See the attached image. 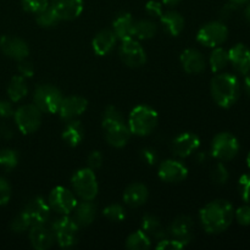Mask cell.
Returning <instances> with one entry per match:
<instances>
[{
	"instance_id": "obj_41",
	"label": "cell",
	"mask_w": 250,
	"mask_h": 250,
	"mask_svg": "<svg viewBox=\"0 0 250 250\" xmlns=\"http://www.w3.org/2000/svg\"><path fill=\"white\" fill-rule=\"evenodd\" d=\"M10 227H11V231L14 232V233H23L27 229H31V225H29L28 220L24 217V215L22 214V212H20L17 216L14 217Z\"/></svg>"
},
{
	"instance_id": "obj_34",
	"label": "cell",
	"mask_w": 250,
	"mask_h": 250,
	"mask_svg": "<svg viewBox=\"0 0 250 250\" xmlns=\"http://www.w3.org/2000/svg\"><path fill=\"white\" fill-rule=\"evenodd\" d=\"M60 17L58 16L55 11L53 10V7L49 5L46 9H44L43 11L38 12L36 15V22L43 28H51V27H55L56 24L60 22Z\"/></svg>"
},
{
	"instance_id": "obj_24",
	"label": "cell",
	"mask_w": 250,
	"mask_h": 250,
	"mask_svg": "<svg viewBox=\"0 0 250 250\" xmlns=\"http://www.w3.org/2000/svg\"><path fill=\"white\" fill-rule=\"evenodd\" d=\"M104 131L106 142L109 143V146H114V148H124L128 143L132 134L131 131H129L128 125L126 122L107 127Z\"/></svg>"
},
{
	"instance_id": "obj_21",
	"label": "cell",
	"mask_w": 250,
	"mask_h": 250,
	"mask_svg": "<svg viewBox=\"0 0 250 250\" xmlns=\"http://www.w3.org/2000/svg\"><path fill=\"white\" fill-rule=\"evenodd\" d=\"M117 42V37L115 36L111 29H103L99 33L95 34L92 41L93 51L98 56H105L112 51Z\"/></svg>"
},
{
	"instance_id": "obj_10",
	"label": "cell",
	"mask_w": 250,
	"mask_h": 250,
	"mask_svg": "<svg viewBox=\"0 0 250 250\" xmlns=\"http://www.w3.org/2000/svg\"><path fill=\"white\" fill-rule=\"evenodd\" d=\"M77 203L75 193L61 186L54 188L48 198V204L50 209L60 215L72 214Z\"/></svg>"
},
{
	"instance_id": "obj_42",
	"label": "cell",
	"mask_w": 250,
	"mask_h": 250,
	"mask_svg": "<svg viewBox=\"0 0 250 250\" xmlns=\"http://www.w3.org/2000/svg\"><path fill=\"white\" fill-rule=\"evenodd\" d=\"M238 188L242 199L250 204V175H243L239 178Z\"/></svg>"
},
{
	"instance_id": "obj_13",
	"label": "cell",
	"mask_w": 250,
	"mask_h": 250,
	"mask_svg": "<svg viewBox=\"0 0 250 250\" xmlns=\"http://www.w3.org/2000/svg\"><path fill=\"white\" fill-rule=\"evenodd\" d=\"M159 178L167 183H178L188 177V168L183 163L173 159L163 161L159 165Z\"/></svg>"
},
{
	"instance_id": "obj_31",
	"label": "cell",
	"mask_w": 250,
	"mask_h": 250,
	"mask_svg": "<svg viewBox=\"0 0 250 250\" xmlns=\"http://www.w3.org/2000/svg\"><path fill=\"white\" fill-rule=\"evenodd\" d=\"M150 247V237L143 229H138V231L131 233L126 241V248L129 250H146Z\"/></svg>"
},
{
	"instance_id": "obj_23",
	"label": "cell",
	"mask_w": 250,
	"mask_h": 250,
	"mask_svg": "<svg viewBox=\"0 0 250 250\" xmlns=\"http://www.w3.org/2000/svg\"><path fill=\"white\" fill-rule=\"evenodd\" d=\"M193 226H194L193 220L187 215H182V216H178L173 220L168 231H170V234L173 238L188 244L192 241Z\"/></svg>"
},
{
	"instance_id": "obj_16",
	"label": "cell",
	"mask_w": 250,
	"mask_h": 250,
	"mask_svg": "<svg viewBox=\"0 0 250 250\" xmlns=\"http://www.w3.org/2000/svg\"><path fill=\"white\" fill-rule=\"evenodd\" d=\"M200 138L192 132H185L172 141V151L177 158L185 159L199 149Z\"/></svg>"
},
{
	"instance_id": "obj_5",
	"label": "cell",
	"mask_w": 250,
	"mask_h": 250,
	"mask_svg": "<svg viewBox=\"0 0 250 250\" xmlns=\"http://www.w3.org/2000/svg\"><path fill=\"white\" fill-rule=\"evenodd\" d=\"M78 226L70 215H61L51 225L54 238L61 248H70L77 242Z\"/></svg>"
},
{
	"instance_id": "obj_25",
	"label": "cell",
	"mask_w": 250,
	"mask_h": 250,
	"mask_svg": "<svg viewBox=\"0 0 250 250\" xmlns=\"http://www.w3.org/2000/svg\"><path fill=\"white\" fill-rule=\"evenodd\" d=\"M134 23L136 21L131 14L122 12L112 22V31L117 39H120L121 42L134 38Z\"/></svg>"
},
{
	"instance_id": "obj_39",
	"label": "cell",
	"mask_w": 250,
	"mask_h": 250,
	"mask_svg": "<svg viewBox=\"0 0 250 250\" xmlns=\"http://www.w3.org/2000/svg\"><path fill=\"white\" fill-rule=\"evenodd\" d=\"M21 5L26 12L37 15L49 6V0H21Z\"/></svg>"
},
{
	"instance_id": "obj_40",
	"label": "cell",
	"mask_w": 250,
	"mask_h": 250,
	"mask_svg": "<svg viewBox=\"0 0 250 250\" xmlns=\"http://www.w3.org/2000/svg\"><path fill=\"white\" fill-rule=\"evenodd\" d=\"M187 247V244L182 241H178L176 238H163L159 241L155 248L158 250H180Z\"/></svg>"
},
{
	"instance_id": "obj_32",
	"label": "cell",
	"mask_w": 250,
	"mask_h": 250,
	"mask_svg": "<svg viewBox=\"0 0 250 250\" xmlns=\"http://www.w3.org/2000/svg\"><path fill=\"white\" fill-rule=\"evenodd\" d=\"M229 51L225 50L224 48H220V46L214 48L209 58V65L212 72L219 73L220 71H222L229 65Z\"/></svg>"
},
{
	"instance_id": "obj_27",
	"label": "cell",
	"mask_w": 250,
	"mask_h": 250,
	"mask_svg": "<svg viewBox=\"0 0 250 250\" xmlns=\"http://www.w3.org/2000/svg\"><path fill=\"white\" fill-rule=\"evenodd\" d=\"M61 137H62V141L71 148H76L80 146L84 138V129H83L81 121H78L77 119L66 121Z\"/></svg>"
},
{
	"instance_id": "obj_49",
	"label": "cell",
	"mask_w": 250,
	"mask_h": 250,
	"mask_svg": "<svg viewBox=\"0 0 250 250\" xmlns=\"http://www.w3.org/2000/svg\"><path fill=\"white\" fill-rule=\"evenodd\" d=\"M14 107H12L11 102L7 100H0V117L1 119H10L14 116Z\"/></svg>"
},
{
	"instance_id": "obj_7",
	"label": "cell",
	"mask_w": 250,
	"mask_h": 250,
	"mask_svg": "<svg viewBox=\"0 0 250 250\" xmlns=\"http://www.w3.org/2000/svg\"><path fill=\"white\" fill-rule=\"evenodd\" d=\"M14 119L22 134H31L41 127L42 111L34 104L22 105L15 110Z\"/></svg>"
},
{
	"instance_id": "obj_55",
	"label": "cell",
	"mask_w": 250,
	"mask_h": 250,
	"mask_svg": "<svg viewBox=\"0 0 250 250\" xmlns=\"http://www.w3.org/2000/svg\"><path fill=\"white\" fill-rule=\"evenodd\" d=\"M247 165H248V167L250 168V151H249L248 156H247Z\"/></svg>"
},
{
	"instance_id": "obj_28",
	"label": "cell",
	"mask_w": 250,
	"mask_h": 250,
	"mask_svg": "<svg viewBox=\"0 0 250 250\" xmlns=\"http://www.w3.org/2000/svg\"><path fill=\"white\" fill-rule=\"evenodd\" d=\"M160 22L165 31L173 37L180 36L181 32L185 28V19L180 12L175 11V10L163 12V15L160 16Z\"/></svg>"
},
{
	"instance_id": "obj_54",
	"label": "cell",
	"mask_w": 250,
	"mask_h": 250,
	"mask_svg": "<svg viewBox=\"0 0 250 250\" xmlns=\"http://www.w3.org/2000/svg\"><path fill=\"white\" fill-rule=\"evenodd\" d=\"M229 1L233 2V4L241 5V4H246V2H248L249 0H229Z\"/></svg>"
},
{
	"instance_id": "obj_51",
	"label": "cell",
	"mask_w": 250,
	"mask_h": 250,
	"mask_svg": "<svg viewBox=\"0 0 250 250\" xmlns=\"http://www.w3.org/2000/svg\"><path fill=\"white\" fill-rule=\"evenodd\" d=\"M161 2H163V5H165L167 7H175L180 4L181 0H163Z\"/></svg>"
},
{
	"instance_id": "obj_19",
	"label": "cell",
	"mask_w": 250,
	"mask_h": 250,
	"mask_svg": "<svg viewBox=\"0 0 250 250\" xmlns=\"http://www.w3.org/2000/svg\"><path fill=\"white\" fill-rule=\"evenodd\" d=\"M180 60L183 70L189 75H198L205 70L204 56L197 49H186L181 54Z\"/></svg>"
},
{
	"instance_id": "obj_48",
	"label": "cell",
	"mask_w": 250,
	"mask_h": 250,
	"mask_svg": "<svg viewBox=\"0 0 250 250\" xmlns=\"http://www.w3.org/2000/svg\"><path fill=\"white\" fill-rule=\"evenodd\" d=\"M103 160H104V159H103V154L100 153V151H98V150L92 151V153H90L87 158L88 167L92 168L93 171L98 170V168L102 167Z\"/></svg>"
},
{
	"instance_id": "obj_35",
	"label": "cell",
	"mask_w": 250,
	"mask_h": 250,
	"mask_svg": "<svg viewBox=\"0 0 250 250\" xmlns=\"http://www.w3.org/2000/svg\"><path fill=\"white\" fill-rule=\"evenodd\" d=\"M125 119L124 115L121 114L120 110H117L115 106H107L106 109L104 110L103 112V117H102V126L103 129L107 128V127L115 126V125L119 124H124Z\"/></svg>"
},
{
	"instance_id": "obj_36",
	"label": "cell",
	"mask_w": 250,
	"mask_h": 250,
	"mask_svg": "<svg viewBox=\"0 0 250 250\" xmlns=\"http://www.w3.org/2000/svg\"><path fill=\"white\" fill-rule=\"evenodd\" d=\"M19 164V154L14 149L5 148L0 150V167L5 171H11Z\"/></svg>"
},
{
	"instance_id": "obj_50",
	"label": "cell",
	"mask_w": 250,
	"mask_h": 250,
	"mask_svg": "<svg viewBox=\"0 0 250 250\" xmlns=\"http://www.w3.org/2000/svg\"><path fill=\"white\" fill-rule=\"evenodd\" d=\"M0 136L4 139H11L14 137V131H12L11 127L6 124L0 125Z\"/></svg>"
},
{
	"instance_id": "obj_2",
	"label": "cell",
	"mask_w": 250,
	"mask_h": 250,
	"mask_svg": "<svg viewBox=\"0 0 250 250\" xmlns=\"http://www.w3.org/2000/svg\"><path fill=\"white\" fill-rule=\"evenodd\" d=\"M210 92L214 102L222 109L233 106L239 98L241 85L237 77L231 73H219L210 83Z\"/></svg>"
},
{
	"instance_id": "obj_8",
	"label": "cell",
	"mask_w": 250,
	"mask_h": 250,
	"mask_svg": "<svg viewBox=\"0 0 250 250\" xmlns=\"http://www.w3.org/2000/svg\"><path fill=\"white\" fill-rule=\"evenodd\" d=\"M239 153V142L233 134L221 132L211 142V154L220 161H229Z\"/></svg>"
},
{
	"instance_id": "obj_43",
	"label": "cell",
	"mask_w": 250,
	"mask_h": 250,
	"mask_svg": "<svg viewBox=\"0 0 250 250\" xmlns=\"http://www.w3.org/2000/svg\"><path fill=\"white\" fill-rule=\"evenodd\" d=\"M10 198H11V186L7 180L0 176V207L6 205L10 202Z\"/></svg>"
},
{
	"instance_id": "obj_6",
	"label": "cell",
	"mask_w": 250,
	"mask_h": 250,
	"mask_svg": "<svg viewBox=\"0 0 250 250\" xmlns=\"http://www.w3.org/2000/svg\"><path fill=\"white\" fill-rule=\"evenodd\" d=\"M62 98V93L59 88L51 84H41L33 93V104L42 112L55 114L58 112Z\"/></svg>"
},
{
	"instance_id": "obj_37",
	"label": "cell",
	"mask_w": 250,
	"mask_h": 250,
	"mask_svg": "<svg viewBox=\"0 0 250 250\" xmlns=\"http://www.w3.org/2000/svg\"><path fill=\"white\" fill-rule=\"evenodd\" d=\"M103 215L112 222H121L126 217V211L120 204H110L103 210Z\"/></svg>"
},
{
	"instance_id": "obj_22",
	"label": "cell",
	"mask_w": 250,
	"mask_h": 250,
	"mask_svg": "<svg viewBox=\"0 0 250 250\" xmlns=\"http://www.w3.org/2000/svg\"><path fill=\"white\" fill-rule=\"evenodd\" d=\"M148 188H146V185L139 182L131 183L129 186H127L124 192L125 204L131 208H138L144 205L148 200Z\"/></svg>"
},
{
	"instance_id": "obj_38",
	"label": "cell",
	"mask_w": 250,
	"mask_h": 250,
	"mask_svg": "<svg viewBox=\"0 0 250 250\" xmlns=\"http://www.w3.org/2000/svg\"><path fill=\"white\" fill-rule=\"evenodd\" d=\"M229 170L222 163H217L211 170V180L215 185L222 186L229 181Z\"/></svg>"
},
{
	"instance_id": "obj_29",
	"label": "cell",
	"mask_w": 250,
	"mask_h": 250,
	"mask_svg": "<svg viewBox=\"0 0 250 250\" xmlns=\"http://www.w3.org/2000/svg\"><path fill=\"white\" fill-rule=\"evenodd\" d=\"M28 94V87H27L26 78L22 76H14L7 85V95L11 103L21 102L26 95Z\"/></svg>"
},
{
	"instance_id": "obj_3",
	"label": "cell",
	"mask_w": 250,
	"mask_h": 250,
	"mask_svg": "<svg viewBox=\"0 0 250 250\" xmlns=\"http://www.w3.org/2000/svg\"><path fill=\"white\" fill-rule=\"evenodd\" d=\"M159 122L158 112L148 105H138L128 116V127L132 134L139 137L149 136L156 128Z\"/></svg>"
},
{
	"instance_id": "obj_44",
	"label": "cell",
	"mask_w": 250,
	"mask_h": 250,
	"mask_svg": "<svg viewBox=\"0 0 250 250\" xmlns=\"http://www.w3.org/2000/svg\"><path fill=\"white\" fill-rule=\"evenodd\" d=\"M237 221L242 226H250V205H243L234 211Z\"/></svg>"
},
{
	"instance_id": "obj_14",
	"label": "cell",
	"mask_w": 250,
	"mask_h": 250,
	"mask_svg": "<svg viewBox=\"0 0 250 250\" xmlns=\"http://www.w3.org/2000/svg\"><path fill=\"white\" fill-rule=\"evenodd\" d=\"M87 106L88 102L85 98L81 95H70L62 98L58 112L63 121H70L80 117L87 110Z\"/></svg>"
},
{
	"instance_id": "obj_46",
	"label": "cell",
	"mask_w": 250,
	"mask_h": 250,
	"mask_svg": "<svg viewBox=\"0 0 250 250\" xmlns=\"http://www.w3.org/2000/svg\"><path fill=\"white\" fill-rule=\"evenodd\" d=\"M146 12L151 17H158L160 19V16L163 15V2L156 1V0H150L146 4Z\"/></svg>"
},
{
	"instance_id": "obj_45",
	"label": "cell",
	"mask_w": 250,
	"mask_h": 250,
	"mask_svg": "<svg viewBox=\"0 0 250 250\" xmlns=\"http://www.w3.org/2000/svg\"><path fill=\"white\" fill-rule=\"evenodd\" d=\"M17 71H19L20 76L24 78H31L34 75V66L31 61H28L27 59L19 61V65H17Z\"/></svg>"
},
{
	"instance_id": "obj_47",
	"label": "cell",
	"mask_w": 250,
	"mask_h": 250,
	"mask_svg": "<svg viewBox=\"0 0 250 250\" xmlns=\"http://www.w3.org/2000/svg\"><path fill=\"white\" fill-rule=\"evenodd\" d=\"M141 160L146 165L154 166L158 163V154H156V151L154 149L144 148L141 150Z\"/></svg>"
},
{
	"instance_id": "obj_26",
	"label": "cell",
	"mask_w": 250,
	"mask_h": 250,
	"mask_svg": "<svg viewBox=\"0 0 250 250\" xmlns=\"http://www.w3.org/2000/svg\"><path fill=\"white\" fill-rule=\"evenodd\" d=\"M76 224L80 227H87L93 224V221L97 217V207L92 203V200H83L76 205V208L72 211Z\"/></svg>"
},
{
	"instance_id": "obj_11",
	"label": "cell",
	"mask_w": 250,
	"mask_h": 250,
	"mask_svg": "<svg viewBox=\"0 0 250 250\" xmlns=\"http://www.w3.org/2000/svg\"><path fill=\"white\" fill-rule=\"evenodd\" d=\"M119 54L122 62L128 67H141L146 62V50L141 45V43L134 38L122 41Z\"/></svg>"
},
{
	"instance_id": "obj_53",
	"label": "cell",
	"mask_w": 250,
	"mask_h": 250,
	"mask_svg": "<svg viewBox=\"0 0 250 250\" xmlns=\"http://www.w3.org/2000/svg\"><path fill=\"white\" fill-rule=\"evenodd\" d=\"M244 16H246V20L248 21V23L250 24V2L247 5L246 10H244Z\"/></svg>"
},
{
	"instance_id": "obj_9",
	"label": "cell",
	"mask_w": 250,
	"mask_h": 250,
	"mask_svg": "<svg viewBox=\"0 0 250 250\" xmlns=\"http://www.w3.org/2000/svg\"><path fill=\"white\" fill-rule=\"evenodd\" d=\"M229 37V28L220 21L205 23L197 33V42L208 48H216L222 45Z\"/></svg>"
},
{
	"instance_id": "obj_12",
	"label": "cell",
	"mask_w": 250,
	"mask_h": 250,
	"mask_svg": "<svg viewBox=\"0 0 250 250\" xmlns=\"http://www.w3.org/2000/svg\"><path fill=\"white\" fill-rule=\"evenodd\" d=\"M50 211L51 209L48 203L42 197H36L27 203L21 212L28 220L32 227L36 225H45L50 216Z\"/></svg>"
},
{
	"instance_id": "obj_17",
	"label": "cell",
	"mask_w": 250,
	"mask_h": 250,
	"mask_svg": "<svg viewBox=\"0 0 250 250\" xmlns=\"http://www.w3.org/2000/svg\"><path fill=\"white\" fill-rule=\"evenodd\" d=\"M49 5L61 21H72L83 11V0H51Z\"/></svg>"
},
{
	"instance_id": "obj_52",
	"label": "cell",
	"mask_w": 250,
	"mask_h": 250,
	"mask_svg": "<svg viewBox=\"0 0 250 250\" xmlns=\"http://www.w3.org/2000/svg\"><path fill=\"white\" fill-rule=\"evenodd\" d=\"M244 89H246L247 94L250 97V75H248L244 80Z\"/></svg>"
},
{
	"instance_id": "obj_33",
	"label": "cell",
	"mask_w": 250,
	"mask_h": 250,
	"mask_svg": "<svg viewBox=\"0 0 250 250\" xmlns=\"http://www.w3.org/2000/svg\"><path fill=\"white\" fill-rule=\"evenodd\" d=\"M156 24L150 20H139L134 23V38L139 41L151 39L156 34Z\"/></svg>"
},
{
	"instance_id": "obj_30",
	"label": "cell",
	"mask_w": 250,
	"mask_h": 250,
	"mask_svg": "<svg viewBox=\"0 0 250 250\" xmlns=\"http://www.w3.org/2000/svg\"><path fill=\"white\" fill-rule=\"evenodd\" d=\"M142 229L148 234L149 237H155V238L163 239L165 236V229H164L161 221L155 215H144L142 219Z\"/></svg>"
},
{
	"instance_id": "obj_1",
	"label": "cell",
	"mask_w": 250,
	"mask_h": 250,
	"mask_svg": "<svg viewBox=\"0 0 250 250\" xmlns=\"http://www.w3.org/2000/svg\"><path fill=\"white\" fill-rule=\"evenodd\" d=\"M234 219V209L227 200L217 199L203 207L199 220L207 233L217 234L226 231Z\"/></svg>"
},
{
	"instance_id": "obj_15",
	"label": "cell",
	"mask_w": 250,
	"mask_h": 250,
	"mask_svg": "<svg viewBox=\"0 0 250 250\" xmlns=\"http://www.w3.org/2000/svg\"><path fill=\"white\" fill-rule=\"evenodd\" d=\"M0 49L4 55L16 61L27 59L29 54L28 44L23 39L15 36H2L0 38Z\"/></svg>"
},
{
	"instance_id": "obj_20",
	"label": "cell",
	"mask_w": 250,
	"mask_h": 250,
	"mask_svg": "<svg viewBox=\"0 0 250 250\" xmlns=\"http://www.w3.org/2000/svg\"><path fill=\"white\" fill-rule=\"evenodd\" d=\"M29 241L32 247L37 250H46L53 247L55 238L53 231L44 225H36L29 229Z\"/></svg>"
},
{
	"instance_id": "obj_4",
	"label": "cell",
	"mask_w": 250,
	"mask_h": 250,
	"mask_svg": "<svg viewBox=\"0 0 250 250\" xmlns=\"http://www.w3.org/2000/svg\"><path fill=\"white\" fill-rule=\"evenodd\" d=\"M73 192L82 200H94L99 192L97 176L89 167L80 168L71 178Z\"/></svg>"
},
{
	"instance_id": "obj_18",
	"label": "cell",
	"mask_w": 250,
	"mask_h": 250,
	"mask_svg": "<svg viewBox=\"0 0 250 250\" xmlns=\"http://www.w3.org/2000/svg\"><path fill=\"white\" fill-rule=\"evenodd\" d=\"M229 62L237 72L248 75L250 71V50L244 44L238 43L229 50Z\"/></svg>"
}]
</instances>
